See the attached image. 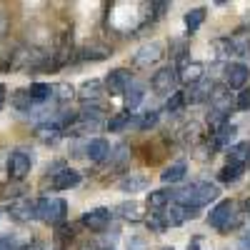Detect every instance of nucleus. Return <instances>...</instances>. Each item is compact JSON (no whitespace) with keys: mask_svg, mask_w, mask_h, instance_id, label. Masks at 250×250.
<instances>
[{"mask_svg":"<svg viewBox=\"0 0 250 250\" xmlns=\"http://www.w3.org/2000/svg\"><path fill=\"white\" fill-rule=\"evenodd\" d=\"M210 228H215L218 233H230L235 228H240L243 223V208L238 200H220L213 210L210 218H208Z\"/></svg>","mask_w":250,"mask_h":250,"instance_id":"f257e3e1","label":"nucleus"},{"mask_svg":"<svg viewBox=\"0 0 250 250\" xmlns=\"http://www.w3.org/2000/svg\"><path fill=\"white\" fill-rule=\"evenodd\" d=\"M218 198V188L213 183H193L190 188H185V190H178L175 195V203L185 205V208H193V210H198V208L208 205V203H213Z\"/></svg>","mask_w":250,"mask_h":250,"instance_id":"f03ea898","label":"nucleus"},{"mask_svg":"<svg viewBox=\"0 0 250 250\" xmlns=\"http://www.w3.org/2000/svg\"><path fill=\"white\" fill-rule=\"evenodd\" d=\"M35 218L45 225H60L68 218V203L62 198H40L35 203Z\"/></svg>","mask_w":250,"mask_h":250,"instance_id":"7ed1b4c3","label":"nucleus"},{"mask_svg":"<svg viewBox=\"0 0 250 250\" xmlns=\"http://www.w3.org/2000/svg\"><path fill=\"white\" fill-rule=\"evenodd\" d=\"M110 220H113L110 208H93V210L83 213V218H80V223L85 225L88 230H93V233H103L110 225Z\"/></svg>","mask_w":250,"mask_h":250,"instance_id":"20e7f679","label":"nucleus"},{"mask_svg":"<svg viewBox=\"0 0 250 250\" xmlns=\"http://www.w3.org/2000/svg\"><path fill=\"white\" fill-rule=\"evenodd\" d=\"M30 165H33V160H30V155H28L25 150H13L10 158H8V178H10V180H23V178H28Z\"/></svg>","mask_w":250,"mask_h":250,"instance_id":"39448f33","label":"nucleus"},{"mask_svg":"<svg viewBox=\"0 0 250 250\" xmlns=\"http://www.w3.org/2000/svg\"><path fill=\"white\" fill-rule=\"evenodd\" d=\"M198 210H193V208H185L180 203H170L168 208H163V213H158V218L163 220V225L168 228V225H180L185 223L188 218H195Z\"/></svg>","mask_w":250,"mask_h":250,"instance_id":"423d86ee","label":"nucleus"},{"mask_svg":"<svg viewBox=\"0 0 250 250\" xmlns=\"http://www.w3.org/2000/svg\"><path fill=\"white\" fill-rule=\"evenodd\" d=\"M175 83H178V70H175L173 65H165V68H160V70L153 75L150 85H153V90L160 93V95H168V93L173 95Z\"/></svg>","mask_w":250,"mask_h":250,"instance_id":"0eeeda50","label":"nucleus"},{"mask_svg":"<svg viewBox=\"0 0 250 250\" xmlns=\"http://www.w3.org/2000/svg\"><path fill=\"white\" fill-rule=\"evenodd\" d=\"M105 93L110 95V98H118V95H123L125 90L130 88V73L125 70V68H118V70H110L108 73V78H105Z\"/></svg>","mask_w":250,"mask_h":250,"instance_id":"6e6552de","label":"nucleus"},{"mask_svg":"<svg viewBox=\"0 0 250 250\" xmlns=\"http://www.w3.org/2000/svg\"><path fill=\"white\" fill-rule=\"evenodd\" d=\"M248 65H243V62H228V68H225V85L228 88H233V90H243L245 88V83H248Z\"/></svg>","mask_w":250,"mask_h":250,"instance_id":"1a4fd4ad","label":"nucleus"},{"mask_svg":"<svg viewBox=\"0 0 250 250\" xmlns=\"http://www.w3.org/2000/svg\"><path fill=\"white\" fill-rule=\"evenodd\" d=\"M203 73H205V65H203V62L183 58L180 70H178V78H180L183 83H188V85H195V83L203 80Z\"/></svg>","mask_w":250,"mask_h":250,"instance_id":"9d476101","label":"nucleus"},{"mask_svg":"<svg viewBox=\"0 0 250 250\" xmlns=\"http://www.w3.org/2000/svg\"><path fill=\"white\" fill-rule=\"evenodd\" d=\"M163 58V45L160 43H150V45H143L138 53H135V58H133V62L138 68H150L153 62H158Z\"/></svg>","mask_w":250,"mask_h":250,"instance_id":"9b49d317","label":"nucleus"},{"mask_svg":"<svg viewBox=\"0 0 250 250\" xmlns=\"http://www.w3.org/2000/svg\"><path fill=\"white\" fill-rule=\"evenodd\" d=\"M8 215L15 223H30L35 218V203L33 200H15L8 208Z\"/></svg>","mask_w":250,"mask_h":250,"instance_id":"f8f14e48","label":"nucleus"},{"mask_svg":"<svg viewBox=\"0 0 250 250\" xmlns=\"http://www.w3.org/2000/svg\"><path fill=\"white\" fill-rule=\"evenodd\" d=\"M175 195H178V190H153V193H148V208L150 210H163V208H168L170 203H175Z\"/></svg>","mask_w":250,"mask_h":250,"instance_id":"ddd939ff","label":"nucleus"},{"mask_svg":"<svg viewBox=\"0 0 250 250\" xmlns=\"http://www.w3.org/2000/svg\"><path fill=\"white\" fill-rule=\"evenodd\" d=\"M210 90H213V83L200 80V83H195V85L188 88L183 93V98H185V103H203L205 98H210Z\"/></svg>","mask_w":250,"mask_h":250,"instance_id":"4468645a","label":"nucleus"},{"mask_svg":"<svg viewBox=\"0 0 250 250\" xmlns=\"http://www.w3.org/2000/svg\"><path fill=\"white\" fill-rule=\"evenodd\" d=\"M85 155L93 160V163H100V160H105L110 155V145L105 138H95L85 145Z\"/></svg>","mask_w":250,"mask_h":250,"instance_id":"2eb2a0df","label":"nucleus"},{"mask_svg":"<svg viewBox=\"0 0 250 250\" xmlns=\"http://www.w3.org/2000/svg\"><path fill=\"white\" fill-rule=\"evenodd\" d=\"M80 183V173L70 170V168H62L60 173L53 175V188L55 190H68V188H75Z\"/></svg>","mask_w":250,"mask_h":250,"instance_id":"dca6fc26","label":"nucleus"},{"mask_svg":"<svg viewBox=\"0 0 250 250\" xmlns=\"http://www.w3.org/2000/svg\"><path fill=\"white\" fill-rule=\"evenodd\" d=\"M115 213H118L123 220H130V223H140V220H143V208H140V203H135V200L120 203V205L115 208Z\"/></svg>","mask_w":250,"mask_h":250,"instance_id":"f3484780","label":"nucleus"},{"mask_svg":"<svg viewBox=\"0 0 250 250\" xmlns=\"http://www.w3.org/2000/svg\"><path fill=\"white\" fill-rule=\"evenodd\" d=\"M60 135H62L60 125H40V128L35 130V138H38L40 143H45V145L58 143V140H60Z\"/></svg>","mask_w":250,"mask_h":250,"instance_id":"a211bd4d","label":"nucleus"},{"mask_svg":"<svg viewBox=\"0 0 250 250\" xmlns=\"http://www.w3.org/2000/svg\"><path fill=\"white\" fill-rule=\"evenodd\" d=\"M248 153H250V143H238V145H233V148H228V163L230 165H243L245 168Z\"/></svg>","mask_w":250,"mask_h":250,"instance_id":"6ab92c4d","label":"nucleus"},{"mask_svg":"<svg viewBox=\"0 0 250 250\" xmlns=\"http://www.w3.org/2000/svg\"><path fill=\"white\" fill-rule=\"evenodd\" d=\"M235 133H238V128H235L233 123H223L220 128L215 130V135H213V143L218 145V148H225V145L235 138Z\"/></svg>","mask_w":250,"mask_h":250,"instance_id":"aec40b11","label":"nucleus"},{"mask_svg":"<svg viewBox=\"0 0 250 250\" xmlns=\"http://www.w3.org/2000/svg\"><path fill=\"white\" fill-rule=\"evenodd\" d=\"M145 188H148V178L143 175H128L120 180V190L125 193H138V190H145Z\"/></svg>","mask_w":250,"mask_h":250,"instance_id":"412c9836","label":"nucleus"},{"mask_svg":"<svg viewBox=\"0 0 250 250\" xmlns=\"http://www.w3.org/2000/svg\"><path fill=\"white\" fill-rule=\"evenodd\" d=\"M28 95L33 103H45L48 98H53V85H48V83H33Z\"/></svg>","mask_w":250,"mask_h":250,"instance_id":"4be33fe9","label":"nucleus"},{"mask_svg":"<svg viewBox=\"0 0 250 250\" xmlns=\"http://www.w3.org/2000/svg\"><path fill=\"white\" fill-rule=\"evenodd\" d=\"M100 93H103V83H100V80H85V83L80 85V90H78V95L85 100V103H88V100H95Z\"/></svg>","mask_w":250,"mask_h":250,"instance_id":"5701e85b","label":"nucleus"},{"mask_svg":"<svg viewBox=\"0 0 250 250\" xmlns=\"http://www.w3.org/2000/svg\"><path fill=\"white\" fill-rule=\"evenodd\" d=\"M185 170H188V165H185V163H173L170 168H165V173L160 175V180L173 185V183H178V180L185 178Z\"/></svg>","mask_w":250,"mask_h":250,"instance_id":"b1692460","label":"nucleus"},{"mask_svg":"<svg viewBox=\"0 0 250 250\" xmlns=\"http://www.w3.org/2000/svg\"><path fill=\"white\" fill-rule=\"evenodd\" d=\"M243 170H245L243 165H230V163H228L225 168L218 173V180H220V183H228V185H230V183H238V180L243 178Z\"/></svg>","mask_w":250,"mask_h":250,"instance_id":"393cba45","label":"nucleus"},{"mask_svg":"<svg viewBox=\"0 0 250 250\" xmlns=\"http://www.w3.org/2000/svg\"><path fill=\"white\" fill-rule=\"evenodd\" d=\"M205 8H193L190 13H185V28L188 33H195L200 25H203V20H205Z\"/></svg>","mask_w":250,"mask_h":250,"instance_id":"a878e982","label":"nucleus"},{"mask_svg":"<svg viewBox=\"0 0 250 250\" xmlns=\"http://www.w3.org/2000/svg\"><path fill=\"white\" fill-rule=\"evenodd\" d=\"M143 88L140 85H133V88H128V90H125L123 93V98H125V110H128V113H133L138 105H140V100H143Z\"/></svg>","mask_w":250,"mask_h":250,"instance_id":"bb28decb","label":"nucleus"},{"mask_svg":"<svg viewBox=\"0 0 250 250\" xmlns=\"http://www.w3.org/2000/svg\"><path fill=\"white\" fill-rule=\"evenodd\" d=\"M83 60H103V58H108V48H103V45H93V48H85L80 53Z\"/></svg>","mask_w":250,"mask_h":250,"instance_id":"cd10ccee","label":"nucleus"},{"mask_svg":"<svg viewBox=\"0 0 250 250\" xmlns=\"http://www.w3.org/2000/svg\"><path fill=\"white\" fill-rule=\"evenodd\" d=\"M133 123V113H120V115H115L110 123H108V128L113 130V133H118V130H123L125 125H130Z\"/></svg>","mask_w":250,"mask_h":250,"instance_id":"c85d7f7f","label":"nucleus"},{"mask_svg":"<svg viewBox=\"0 0 250 250\" xmlns=\"http://www.w3.org/2000/svg\"><path fill=\"white\" fill-rule=\"evenodd\" d=\"M13 105H15L18 110H30L33 100H30L28 90H15V95H13Z\"/></svg>","mask_w":250,"mask_h":250,"instance_id":"c756f323","label":"nucleus"},{"mask_svg":"<svg viewBox=\"0 0 250 250\" xmlns=\"http://www.w3.org/2000/svg\"><path fill=\"white\" fill-rule=\"evenodd\" d=\"M133 125H138L140 130H148V128H153V125H158V113H155V110H148L140 120L133 118Z\"/></svg>","mask_w":250,"mask_h":250,"instance_id":"7c9ffc66","label":"nucleus"},{"mask_svg":"<svg viewBox=\"0 0 250 250\" xmlns=\"http://www.w3.org/2000/svg\"><path fill=\"white\" fill-rule=\"evenodd\" d=\"M183 105H185V98H183V93H173V95H170V100L165 103V110H168V113H178Z\"/></svg>","mask_w":250,"mask_h":250,"instance_id":"2f4dec72","label":"nucleus"},{"mask_svg":"<svg viewBox=\"0 0 250 250\" xmlns=\"http://www.w3.org/2000/svg\"><path fill=\"white\" fill-rule=\"evenodd\" d=\"M235 108L238 110H250V88H243L235 98Z\"/></svg>","mask_w":250,"mask_h":250,"instance_id":"473e14b6","label":"nucleus"},{"mask_svg":"<svg viewBox=\"0 0 250 250\" xmlns=\"http://www.w3.org/2000/svg\"><path fill=\"white\" fill-rule=\"evenodd\" d=\"M53 93H58V98H60V100H68V98H73L75 88H73V85H68V83H62V85L53 88Z\"/></svg>","mask_w":250,"mask_h":250,"instance_id":"72a5a7b5","label":"nucleus"},{"mask_svg":"<svg viewBox=\"0 0 250 250\" xmlns=\"http://www.w3.org/2000/svg\"><path fill=\"white\" fill-rule=\"evenodd\" d=\"M0 250H18V245L10 238H0Z\"/></svg>","mask_w":250,"mask_h":250,"instance_id":"f704fd0d","label":"nucleus"},{"mask_svg":"<svg viewBox=\"0 0 250 250\" xmlns=\"http://www.w3.org/2000/svg\"><path fill=\"white\" fill-rule=\"evenodd\" d=\"M238 248H240V250H250V233H245V235L238 240Z\"/></svg>","mask_w":250,"mask_h":250,"instance_id":"c9c22d12","label":"nucleus"},{"mask_svg":"<svg viewBox=\"0 0 250 250\" xmlns=\"http://www.w3.org/2000/svg\"><path fill=\"white\" fill-rule=\"evenodd\" d=\"M128 248H130V250H145V243L138 240V238H133V240L128 243Z\"/></svg>","mask_w":250,"mask_h":250,"instance_id":"e433bc0d","label":"nucleus"},{"mask_svg":"<svg viewBox=\"0 0 250 250\" xmlns=\"http://www.w3.org/2000/svg\"><path fill=\"white\" fill-rule=\"evenodd\" d=\"M5 100H8V88L0 83V110H3V105H5Z\"/></svg>","mask_w":250,"mask_h":250,"instance_id":"4c0bfd02","label":"nucleus"},{"mask_svg":"<svg viewBox=\"0 0 250 250\" xmlns=\"http://www.w3.org/2000/svg\"><path fill=\"white\" fill-rule=\"evenodd\" d=\"M23 250H45L43 245H40V243H33V245H25Z\"/></svg>","mask_w":250,"mask_h":250,"instance_id":"58836bf2","label":"nucleus"},{"mask_svg":"<svg viewBox=\"0 0 250 250\" xmlns=\"http://www.w3.org/2000/svg\"><path fill=\"white\" fill-rule=\"evenodd\" d=\"M190 250H198V243H195V240H193V245H190Z\"/></svg>","mask_w":250,"mask_h":250,"instance_id":"ea45409f","label":"nucleus"},{"mask_svg":"<svg viewBox=\"0 0 250 250\" xmlns=\"http://www.w3.org/2000/svg\"><path fill=\"white\" fill-rule=\"evenodd\" d=\"M245 165H250V153H248V160H245Z\"/></svg>","mask_w":250,"mask_h":250,"instance_id":"a19ab883","label":"nucleus"},{"mask_svg":"<svg viewBox=\"0 0 250 250\" xmlns=\"http://www.w3.org/2000/svg\"><path fill=\"white\" fill-rule=\"evenodd\" d=\"M160 250H173V248H160Z\"/></svg>","mask_w":250,"mask_h":250,"instance_id":"79ce46f5","label":"nucleus"},{"mask_svg":"<svg viewBox=\"0 0 250 250\" xmlns=\"http://www.w3.org/2000/svg\"><path fill=\"white\" fill-rule=\"evenodd\" d=\"M105 250H113V248H105Z\"/></svg>","mask_w":250,"mask_h":250,"instance_id":"37998d69","label":"nucleus"}]
</instances>
